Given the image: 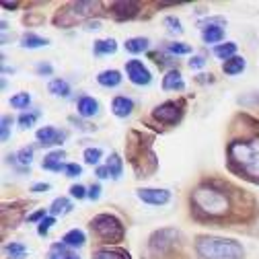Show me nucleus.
Masks as SVG:
<instances>
[{"instance_id":"f8f14e48","label":"nucleus","mask_w":259,"mask_h":259,"mask_svg":"<svg viewBox=\"0 0 259 259\" xmlns=\"http://www.w3.org/2000/svg\"><path fill=\"white\" fill-rule=\"evenodd\" d=\"M222 37H224V29L218 27V25H214L212 21H210V23L204 27V31H202V39H204L206 44H218Z\"/></svg>"},{"instance_id":"ea45409f","label":"nucleus","mask_w":259,"mask_h":259,"mask_svg":"<svg viewBox=\"0 0 259 259\" xmlns=\"http://www.w3.org/2000/svg\"><path fill=\"white\" fill-rule=\"evenodd\" d=\"M37 74H52V66L50 64H37Z\"/></svg>"},{"instance_id":"7ed1b4c3","label":"nucleus","mask_w":259,"mask_h":259,"mask_svg":"<svg viewBox=\"0 0 259 259\" xmlns=\"http://www.w3.org/2000/svg\"><path fill=\"white\" fill-rule=\"evenodd\" d=\"M231 158L253 179H259V140L231 144Z\"/></svg>"},{"instance_id":"5701e85b","label":"nucleus","mask_w":259,"mask_h":259,"mask_svg":"<svg viewBox=\"0 0 259 259\" xmlns=\"http://www.w3.org/2000/svg\"><path fill=\"white\" fill-rule=\"evenodd\" d=\"M107 169H109V173H111V177L113 179H119L121 177V171H123V163H121V158L113 152L109 158H107V165H105Z\"/></svg>"},{"instance_id":"f257e3e1","label":"nucleus","mask_w":259,"mask_h":259,"mask_svg":"<svg viewBox=\"0 0 259 259\" xmlns=\"http://www.w3.org/2000/svg\"><path fill=\"white\" fill-rule=\"evenodd\" d=\"M198 253L204 259H241L243 247L233 239H218V237H204L196 245Z\"/></svg>"},{"instance_id":"aec40b11","label":"nucleus","mask_w":259,"mask_h":259,"mask_svg":"<svg viewBox=\"0 0 259 259\" xmlns=\"http://www.w3.org/2000/svg\"><path fill=\"white\" fill-rule=\"evenodd\" d=\"M115 52H117L115 39H99V41H95V54L97 56H109V54H115Z\"/></svg>"},{"instance_id":"7c9ffc66","label":"nucleus","mask_w":259,"mask_h":259,"mask_svg":"<svg viewBox=\"0 0 259 259\" xmlns=\"http://www.w3.org/2000/svg\"><path fill=\"white\" fill-rule=\"evenodd\" d=\"M167 50H169L171 54H175V56H185V54H189V52H191V48H189L187 44H179V41L169 44V46H167Z\"/></svg>"},{"instance_id":"cd10ccee","label":"nucleus","mask_w":259,"mask_h":259,"mask_svg":"<svg viewBox=\"0 0 259 259\" xmlns=\"http://www.w3.org/2000/svg\"><path fill=\"white\" fill-rule=\"evenodd\" d=\"M39 117V111H31V113H21L19 115V123L21 127H31L35 123V119Z\"/></svg>"},{"instance_id":"1a4fd4ad","label":"nucleus","mask_w":259,"mask_h":259,"mask_svg":"<svg viewBox=\"0 0 259 259\" xmlns=\"http://www.w3.org/2000/svg\"><path fill=\"white\" fill-rule=\"evenodd\" d=\"M132 109H134V101L130 99V97L119 95V97H115V99L111 101V111L117 117H127L130 113H132Z\"/></svg>"},{"instance_id":"b1692460","label":"nucleus","mask_w":259,"mask_h":259,"mask_svg":"<svg viewBox=\"0 0 259 259\" xmlns=\"http://www.w3.org/2000/svg\"><path fill=\"white\" fill-rule=\"evenodd\" d=\"M93 259H130V255L125 251H115V249H99Z\"/></svg>"},{"instance_id":"2eb2a0df","label":"nucleus","mask_w":259,"mask_h":259,"mask_svg":"<svg viewBox=\"0 0 259 259\" xmlns=\"http://www.w3.org/2000/svg\"><path fill=\"white\" fill-rule=\"evenodd\" d=\"M97 82L101 87H107V89H113L121 82V74L117 70H103L99 76H97Z\"/></svg>"},{"instance_id":"412c9836","label":"nucleus","mask_w":259,"mask_h":259,"mask_svg":"<svg viewBox=\"0 0 259 259\" xmlns=\"http://www.w3.org/2000/svg\"><path fill=\"white\" fill-rule=\"evenodd\" d=\"M70 210H72V204H70L68 198H58V200H54V202H52V208H50L52 216H64V214H68Z\"/></svg>"},{"instance_id":"72a5a7b5","label":"nucleus","mask_w":259,"mask_h":259,"mask_svg":"<svg viewBox=\"0 0 259 259\" xmlns=\"http://www.w3.org/2000/svg\"><path fill=\"white\" fill-rule=\"evenodd\" d=\"M11 123H13V119L5 115V117H3V125H0V130H3V134H0L3 142H7V140H9V136H11Z\"/></svg>"},{"instance_id":"473e14b6","label":"nucleus","mask_w":259,"mask_h":259,"mask_svg":"<svg viewBox=\"0 0 259 259\" xmlns=\"http://www.w3.org/2000/svg\"><path fill=\"white\" fill-rule=\"evenodd\" d=\"M54 224H56V216H46V218L39 222V226H37V233H39L41 237H46V235H48V231L52 229Z\"/></svg>"},{"instance_id":"58836bf2","label":"nucleus","mask_w":259,"mask_h":259,"mask_svg":"<svg viewBox=\"0 0 259 259\" xmlns=\"http://www.w3.org/2000/svg\"><path fill=\"white\" fill-rule=\"evenodd\" d=\"M50 189V183H35V185H31V191H35V193H44Z\"/></svg>"},{"instance_id":"f704fd0d","label":"nucleus","mask_w":259,"mask_h":259,"mask_svg":"<svg viewBox=\"0 0 259 259\" xmlns=\"http://www.w3.org/2000/svg\"><path fill=\"white\" fill-rule=\"evenodd\" d=\"M70 196L76 198V200H82V198L89 196V191H87L82 185H72V187H70Z\"/></svg>"},{"instance_id":"a19ab883","label":"nucleus","mask_w":259,"mask_h":259,"mask_svg":"<svg viewBox=\"0 0 259 259\" xmlns=\"http://www.w3.org/2000/svg\"><path fill=\"white\" fill-rule=\"evenodd\" d=\"M97 177H99V179H107V177H111V173H109L107 167H97Z\"/></svg>"},{"instance_id":"9b49d317","label":"nucleus","mask_w":259,"mask_h":259,"mask_svg":"<svg viewBox=\"0 0 259 259\" xmlns=\"http://www.w3.org/2000/svg\"><path fill=\"white\" fill-rule=\"evenodd\" d=\"M163 89L165 91H183L185 89V82H183V76L179 74V70H169L163 78Z\"/></svg>"},{"instance_id":"c9c22d12","label":"nucleus","mask_w":259,"mask_h":259,"mask_svg":"<svg viewBox=\"0 0 259 259\" xmlns=\"http://www.w3.org/2000/svg\"><path fill=\"white\" fill-rule=\"evenodd\" d=\"M82 175V167L76 163H68L66 165V177H80Z\"/></svg>"},{"instance_id":"dca6fc26","label":"nucleus","mask_w":259,"mask_h":259,"mask_svg":"<svg viewBox=\"0 0 259 259\" xmlns=\"http://www.w3.org/2000/svg\"><path fill=\"white\" fill-rule=\"evenodd\" d=\"M50 259H80L74 251H70L64 243H56L50 249Z\"/></svg>"},{"instance_id":"bb28decb","label":"nucleus","mask_w":259,"mask_h":259,"mask_svg":"<svg viewBox=\"0 0 259 259\" xmlns=\"http://www.w3.org/2000/svg\"><path fill=\"white\" fill-rule=\"evenodd\" d=\"M7 253H9L13 259H21V257H25L27 249H25V245H21V243H9V245H7Z\"/></svg>"},{"instance_id":"6e6552de","label":"nucleus","mask_w":259,"mask_h":259,"mask_svg":"<svg viewBox=\"0 0 259 259\" xmlns=\"http://www.w3.org/2000/svg\"><path fill=\"white\" fill-rule=\"evenodd\" d=\"M37 140L41 146H54V144H60L64 138H66V132H58L56 127L52 125H44L41 130H37Z\"/></svg>"},{"instance_id":"2f4dec72","label":"nucleus","mask_w":259,"mask_h":259,"mask_svg":"<svg viewBox=\"0 0 259 259\" xmlns=\"http://www.w3.org/2000/svg\"><path fill=\"white\" fill-rule=\"evenodd\" d=\"M64 156H66V152H64V150H54V152H50V154L46 156L44 165H60Z\"/></svg>"},{"instance_id":"c756f323","label":"nucleus","mask_w":259,"mask_h":259,"mask_svg":"<svg viewBox=\"0 0 259 259\" xmlns=\"http://www.w3.org/2000/svg\"><path fill=\"white\" fill-rule=\"evenodd\" d=\"M165 25L169 29V33H177V35L183 33V27H181L179 19H175V17H165Z\"/></svg>"},{"instance_id":"4c0bfd02","label":"nucleus","mask_w":259,"mask_h":259,"mask_svg":"<svg viewBox=\"0 0 259 259\" xmlns=\"http://www.w3.org/2000/svg\"><path fill=\"white\" fill-rule=\"evenodd\" d=\"M99 196H101V185H91V189H89V198L95 202V200H99Z\"/></svg>"},{"instance_id":"393cba45","label":"nucleus","mask_w":259,"mask_h":259,"mask_svg":"<svg viewBox=\"0 0 259 259\" xmlns=\"http://www.w3.org/2000/svg\"><path fill=\"white\" fill-rule=\"evenodd\" d=\"M29 103H31L29 93H17L15 97H11V107H15V109H27Z\"/></svg>"},{"instance_id":"39448f33","label":"nucleus","mask_w":259,"mask_h":259,"mask_svg":"<svg viewBox=\"0 0 259 259\" xmlns=\"http://www.w3.org/2000/svg\"><path fill=\"white\" fill-rule=\"evenodd\" d=\"M152 117L158 119L160 123H165V125H175L183 117V109L175 101H167V103H160L158 107H154Z\"/></svg>"},{"instance_id":"e433bc0d","label":"nucleus","mask_w":259,"mask_h":259,"mask_svg":"<svg viewBox=\"0 0 259 259\" xmlns=\"http://www.w3.org/2000/svg\"><path fill=\"white\" fill-rule=\"evenodd\" d=\"M204 66H206V60L202 56H196L189 60V68H204Z\"/></svg>"},{"instance_id":"6ab92c4d","label":"nucleus","mask_w":259,"mask_h":259,"mask_svg":"<svg viewBox=\"0 0 259 259\" xmlns=\"http://www.w3.org/2000/svg\"><path fill=\"white\" fill-rule=\"evenodd\" d=\"M48 91L52 95H58V97H68L70 95V84L66 80H62V78H54V80H50Z\"/></svg>"},{"instance_id":"a211bd4d","label":"nucleus","mask_w":259,"mask_h":259,"mask_svg":"<svg viewBox=\"0 0 259 259\" xmlns=\"http://www.w3.org/2000/svg\"><path fill=\"white\" fill-rule=\"evenodd\" d=\"M148 46H150V41L146 37H130L125 41V50L130 54H142V52L148 50Z\"/></svg>"},{"instance_id":"79ce46f5","label":"nucleus","mask_w":259,"mask_h":259,"mask_svg":"<svg viewBox=\"0 0 259 259\" xmlns=\"http://www.w3.org/2000/svg\"><path fill=\"white\" fill-rule=\"evenodd\" d=\"M46 218V210H39V212H35V214H31L27 220L29 222H35V220H44Z\"/></svg>"},{"instance_id":"20e7f679","label":"nucleus","mask_w":259,"mask_h":259,"mask_svg":"<svg viewBox=\"0 0 259 259\" xmlns=\"http://www.w3.org/2000/svg\"><path fill=\"white\" fill-rule=\"evenodd\" d=\"M91 229L99 235L105 243H119L125 235L123 231V224L111 216V214H99V216H95L93 222H91Z\"/></svg>"},{"instance_id":"a878e982","label":"nucleus","mask_w":259,"mask_h":259,"mask_svg":"<svg viewBox=\"0 0 259 259\" xmlns=\"http://www.w3.org/2000/svg\"><path fill=\"white\" fill-rule=\"evenodd\" d=\"M103 156V150L101 148H87L84 150V163L87 165H97Z\"/></svg>"},{"instance_id":"0eeeda50","label":"nucleus","mask_w":259,"mask_h":259,"mask_svg":"<svg viewBox=\"0 0 259 259\" xmlns=\"http://www.w3.org/2000/svg\"><path fill=\"white\" fill-rule=\"evenodd\" d=\"M138 200H142L144 204H150V206H163L171 200V191L169 189H154V187H144V189H138L136 191Z\"/></svg>"},{"instance_id":"f03ea898","label":"nucleus","mask_w":259,"mask_h":259,"mask_svg":"<svg viewBox=\"0 0 259 259\" xmlns=\"http://www.w3.org/2000/svg\"><path fill=\"white\" fill-rule=\"evenodd\" d=\"M191 200L208 216H224L231 208L229 198L214 187H198L196 191H193Z\"/></svg>"},{"instance_id":"c85d7f7f","label":"nucleus","mask_w":259,"mask_h":259,"mask_svg":"<svg viewBox=\"0 0 259 259\" xmlns=\"http://www.w3.org/2000/svg\"><path fill=\"white\" fill-rule=\"evenodd\" d=\"M15 158H19L21 165H31V160H33V148H21Z\"/></svg>"},{"instance_id":"37998d69","label":"nucleus","mask_w":259,"mask_h":259,"mask_svg":"<svg viewBox=\"0 0 259 259\" xmlns=\"http://www.w3.org/2000/svg\"><path fill=\"white\" fill-rule=\"evenodd\" d=\"M3 9H17V3H3Z\"/></svg>"},{"instance_id":"ddd939ff","label":"nucleus","mask_w":259,"mask_h":259,"mask_svg":"<svg viewBox=\"0 0 259 259\" xmlns=\"http://www.w3.org/2000/svg\"><path fill=\"white\" fill-rule=\"evenodd\" d=\"M84 241H87V237H84V233L78 231V229H72V231H68L66 235L62 237V243H64V245H66V247H74V249H80V247L84 245Z\"/></svg>"},{"instance_id":"4468645a","label":"nucleus","mask_w":259,"mask_h":259,"mask_svg":"<svg viewBox=\"0 0 259 259\" xmlns=\"http://www.w3.org/2000/svg\"><path fill=\"white\" fill-rule=\"evenodd\" d=\"M222 70H224V74H241L243 70H245V58H241V56H233L231 60H226L224 64H222Z\"/></svg>"},{"instance_id":"423d86ee","label":"nucleus","mask_w":259,"mask_h":259,"mask_svg":"<svg viewBox=\"0 0 259 259\" xmlns=\"http://www.w3.org/2000/svg\"><path fill=\"white\" fill-rule=\"evenodd\" d=\"M125 74H127L130 82H134V84H138V87H146V84H150V80H152L148 68L144 66L140 60H130V62L125 64Z\"/></svg>"},{"instance_id":"4be33fe9","label":"nucleus","mask_w":259,"mask_h":259,"mask_svg":"<svg viewBox=\"0 0 259 259\" xmlns=\"http://www.w3.org/2000/svg\"><path fill=\"white\" fill-rule=\"evenodd\" d=\"M235 52H237V44H233V41H229V44H218L216 48H214V54L220 58V60H231L233 56H235Z\"/></svg>"},{"instance_id":"9d476101","label":"nucleus","mask_w":259,"mask_h":259,"mask_svg":"<svg viewBox=\"0 0 259 259\" xmlns=\"http://www.w3.org/2000/svg\"><path fill=\"white\" fill-rule=\"evenodd\" d=\"M76 109L82 117H93L99 113V103H97V99H93V97H80Z\"/></svg>"},{"instance_id":"f3484780","label":"nucleus","mask_w":259,"mask_h":259,"mask_svg":"<svg viewBox=\"0 0 259 259\" xmlns=\"http://www.w3.org/2000/svg\"><path fill=\"white\" fill-rule=\"evenodd\" d=\"M50 41L46 39V37H39V35H35V33H25L23 37H21V46L23 48H27V50H37V48H44V46H48Z\"/></svg>"}]
</instances>
